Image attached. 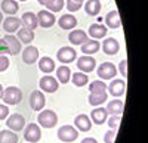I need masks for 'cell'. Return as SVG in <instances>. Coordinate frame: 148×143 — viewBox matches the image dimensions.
Wrapping results in <instances>:
<instances>
[{
	"label": "cell",
	"instance_id": "obj_1",
	"mask_svg": "<svg viewBox=\"0 0 148 143\" xmlns=\"http://www.w3.org/2000/svg\"><path fill=\"white\" fill-rule=\"evenodd\" d=\"M2 99L6 105H18L22 100V91L15 86H9L3 90V98Z\"/></svg>",
	"mask_w": 148,
	"mask_h": 143
},
{
	"label": "cell",
	"instance_id": "obj_2",
	"mask_svg": "<svg viewBox=\"0 0 148 143\" xmlns=\"http://www.w3.org/2000/svg\"><path fill=\"white\" fill-rule=\"evenodd\" d=\"M37 121H39V125L45 128H52L58 123V115L52 109H45V111H40L39 117H37Z\"/></svg>",
	"mask_w": 148,
	"mask_h": 143
},
{
	"label": "cell",
	"instance_id": "obj_3",
	"mask_svg": "<svg viewBox=\"0 0 148 143\" xmlns=\"http://www.w3.org/2000/svg\"><path fill=\"white\" fill-rule=\"evenodd\" d=\"M77 137H79V131H77V128L73 127V125H62V127H59V130H58V139L61 142L71 143Z\"/></svg>",
	"mask_w": 148,
	"mask_h": 143
},
{
	"label": "cell",
	"instance_id": "obj_4",
	"mask_svg": "<svg viewBox=\"0 0 148 143\" xmlns=\"http://www.w3.org/2000/svg\"><path fill=\"white\" fill-rule=\"evenodd\" d=\"M24 139H25L28 143H37L40 139H42V130H40V125L39 124H28L24 130Z\"/></svg>",
	"mask_w": 148,
	"mask_h": 143
},
{
	"label": "cell",
	"instance_id": "obj_5",
	"mask_svg": "<svg viewBox=\"0 0 148 143\" xmlns=\"http://www.w3.org/2000/svg\"><path fill=\"white\" fill-rule=\"evenodd\" d=\"M39 86H40V89H42L45 93H55V91L59 89V83H58V80H56L55 77L46 74V75H43V77L40 78Z\"/></svg>",
	"mask_w": 148,
	"mask_h": 143
},
{
	"label": "cell",
	"instance_id": "obj_6",
	"mask_svg": "<svg viewBox=\"0 0 148 143\" xmlns=\"http://www.w3.org/2000/svg\"><path fill=\"white\" fill-rule=\"evenodd\" d=\"M98 77H99L101 80H113L117 74V68L116 65H113L111 62H104L101 64L99 66H98Z\"/></svg>",
	"mask_w": 148,
	"mask_h": 143
},
{
	"label": "cell",
	"instance_id": "obj_7",
	"mask_svg": "<svg viewBox=\"0 0 148 143\" xmlns=\"http://www.w3.org/2000/svg\"><path fill=\"white\" fill-rule=\"evenodd\" d=\"M56 58H58V61L62 62V64H71V62H74L77 59V52L74 50L73 47L64 46V47H61V49L58 50Z\"/></svg>",
	"mask_w": 148,
	"mask_h": 143
},
{
	"label": "cell",
	"instance_id": "obj_8",
	"mask_svg": "<svg viewBox=\"0 0 148 143\" xmlns=\"http://www.w3.org/2000/svg\"><path fill=\"white\" fill-rule=\"evenodd\" d=\"M45 105H46V98H45L43 91H40V90L31 91V94H30V106H31V109L39 112V111H42L45 108Z\"/></svg>",
	"mask_w": 148,
	"mask_h": 143
},
{
	"label": "cell",
	"instance_id": "obj_9",
	"mask_svg": "<svg viewBox=\"0 0 148 143\" xmlns=\"http://www.w3.org/2000/svg\"><path fill=\"white\" fill-rule=\"evenodd\" d=\"M6 125L12 131H21L25 127V118L21 114H12L9 115V118L6 120Z\"/></svg>",
	"mask_w": 148,
	"mask_h": 143
},
{
	"label": "cell",
	"instance_id": "obj_10",
	"mask_svg": "<svg viewBox=\"0 0 148 143\" xmlns=\"http://www.w3.org/2000/svg\"><path fill=\"white\" fill-rule=\"evenodd\" d=\"M36 16H37V22H39V25L43 27V28H51L55 24V21H56V18H55V15L52 14V12L45 10V9L40 10Z\"/></svg>",
	"mask_w": 148,
	"mask_h": 143
},
{
	"label": "cell",
	"instance_id": "obj_11",
	"mask_svg": "<svg viewBox=\"0 0 148 143\" xmlns=\"http://www.w3.org/2000/svg\"><path fill=\"white\" fill-rule=\"evenodd\" d=\"M77 68L80 73H92L96 68V61L92 56H80L77 59Z\"/></svg>",
	"mask_w": 148,
	"mask_h": 143
},
{
	"label": "cell",
	"instance_id": "obj_12",
	"mask_svg": "<svg viewBox=\"0 0 148 143\" xmlns=\"http://www.w3.org/2000/svg\"><path fill=\"white\" fill-rule=\"evenodd\" d=\"M107 90L110 91L111 96H116V98L123 96V93H125V90H126V83L123 80H120V78H116L107 86Z\"/></svg>",
	"mask_w": 148,
	"mask_h": 143
},
{
	"label": "cell",
	"instance_id": "obj_13",
	"mask_svg": "<svg viewBox=\"0 0 148 143\" xmlns=\"http://www.w3.org/2000/svg\"><path fill=\"white\" fill-rule=\"evenodd\" d=\"M39 59V49L34 46H27L25 49L22 50V61L27 65H33L34 62H37Z\"/></svg>",
	"mask_w": 148,
	"mask_h": 143
},
{
	"label": "cell",
	"instance_id": "obj_14",
	"mask_svg": "<svg viewBox=\"0 0 148 143\" xmlns=\"http://www.w3.org/2000/svg\"><path fill=\"white\" fill-rule=\"evenodd\" d=\"M101 47H102L104 53H107V55H117L119 50H120V44H119V41H117L116 39H113V37L105 39L104 43L101 44Z\"/></svg>",
	"mask_w": 148,
	"mask_h": 143
},
{
	"label": "cell",
	"instance_id": "obj_15",
	"mask_svg": "<svg viewBox=\"0 0 148 143\" xmlns=\"http://www.w3.org/2000/svg\"><path fill=\"white\" fill-rule=\"evenodd\" d=\"M74 125H76V128L79 130V131H89L90 127H92V121H90V118L88 115H84V114H80L76 117V120H74Z\"/></svg>",
	"mask_w": 148,
	"mask_h": 143
},
{
	"label": "cell",
	"instance_id": "obj_16",
	"mask_svg": "<svg viewBox=\"0 0 148 143\" xmlns=\"http://www.w3.org/2000/svg\"><path fill=\"white\" fill-rule=\"evenodd\" d=\"M68 40L71 44H83L89 40V35L88 33H84L83 30H71L70 35H68Z\"/></svg>",
	"mask_w": 148,
	"mask_h": 143
},
{
	"label": "cell",
	"instance_id": "obj_17",
	"mask_svg": "<svg viewBox=\"0 0 148 143\" xmlns=\"http://www.w3.org/2000/svg\"><path fill=\"white\" fill-rule=\"evenodd\" d=\"M3 30L8 33V34H12L19 30L21 27V19L16 18V16H8L6 19H3Z\"/></svg>",
	"mask_w": 148,
	"mask_h": 143
},
{
	"label": "cell",
	"instance_id": "obj_18",
	"mask_svg": "<svg viewBox=\"0 0 148 143\" xmlns=\"http://www.w3.org/2000/svg\"><path fill=\"white\" fill-rule=\"evenodd\" d=\"M107 118H108V112L105 108H95L92 109L90 114V121L96 125H101L104 123H107Z\"/></svg>",
	"mask_w": 148,
	"mask_h": 143
},
{
	"label": "cell",
	"instance_id": "obj_19",
	"mask_svg": "<svg viewBox=\"0 0 148 143\" xmlns=\"http://www.w3.org/2000/svg\"><path fill=\"white\" fill-rule=\"evenodd\" d=\"M58 25L62 30H67V31L68 30H74V27L77 25V19L71 14H65V15H62L58 19Z\"/></svg>",
	"mask_w": 148,
	"mask_h": 143
},
{
	"label": "cell",
	"instance_id": "obj_20",
	"mask_svg": "<svg viewBox=\"0 0 148 143\" xmlns=\"http://www.w3.org/2000/svg\"><path fill=\"white\" fill-rule=\"evenodd\" d=\"M8 43V47H9V53L10 55H18L21 52V41L18 40V37H15V35H12V34H8L3 37Z\"/></svg>",
	"mask_w": 148,
	"mask_h": 143
},
{
	"label": "cell",
	"instance_id": "obj_21",
	"mask_svg": "<svg viewBox=\"0 0 148 143\" xmlns=\"http://www.w3.org/2000/svg\"><path fill=\"white\" fill-rule=\"evenodd\" d=\"M105 109L111 115H121L123 111H125V102H123L121 99H114V100L108 102Z\"/></svg>",
	"mask_w": 148,
	"mask_h": 143
},
{
	"label": "cell",
	"instance_id": "obj_22",
	"mask_svg": "<svg viewBox=\"0 0 148 143\" xmlns=\"http://www.w3.org/2000/svg\"><path fill=\"white\" fill-rule=\"evenodd\" d=\"M105 34H107V27L101 25V24H92L89 27V31H88V35L89 37H93V40L104 39Z\"/></svg>",
	"mask_w": 148,
	"mask_h": 143
},
{
	"label": "cell",
	"instance_id": "obj_23",
	"mask_svg": "<svg viewBox=\"0 0 148 143\" xmlns=\"http://www.w3.org/2000/svg\"><path fill=\"white\" fill-rule=\"evenodd\" d=\"M105 25L110 27V28H120L121 27V19H120V15L117 10H111L105 16Z\"/></svg>",
	"mask_w": 148,
	"mask_h": 143
},
{
	"label": "cell",
	"instance_id": "obj_24",
	"mask_svg": "<svg viewBox=\"0 0 148 143\" xmlns=\"http://www.w3.org/2000/svg\"><path fill=\"white\" fill-rule=\"evenodd\" d=\"M99 49H101V43L98 41V40H88L86 43H83L82 44V52L84 53V55H93V53H96V52H99Z\"/></svg>",
	"mask_w": 148,
	"mask_h": 143
},
{
	"label": "cell",
	"instance_id": "obj_25",
	"mask_svg": "<svg viewBox=\"0 0 148 143\" xmlns=\"http://www.w3.org/2000/svg\"><path fill=\"white\" fill-rule=\"evenodd\" d=\"M22 24H24V27L28 28V30H36L37 27H39V22H37V16L36 14H33V12H25V14L22 15Z\"/></svg>",
	"mask_w": 148,
	"mask_h": 143
},
{
	"label": "cell",
	"instance_id": "obj_26",
	"mask_svg": "<svg viewBox=\"0 0 148 143\" xmlns=\"http://www.w3.org/2000/svg\"><path fill=\"white\" fill-rule=\"evenodd\" d=\"M71 78V69L67 65H61L56 68V80L61 84H67Z\"/></svg>",
	"mask_w": 148,
	"mask_h": 143
},
{
	"label": "cell",
	"instance_id": "obj_27",
	"mask_svg": "<svg viewBox=\"0 0 148 143\" xmlns=\"http://www.w3.org/2000/svg\"><path fill=\"white\" fill-rule=\"evenodd\" d=\"M39 68H40L42 73L51 74V73H53V69H55V61L52 58H49V56H43L39 61Z\"/></svg>",
	"mask_w": 148,
	"mask_h": 143
},
{
	"label": "cell",
	"instance_id": "obj_28",
	"mask_svg": "<svg viewBox=\"0 0 148 143\" xmlns=\"http://www.w3.org/2000/svg\"><path fill=\"white\" fill-rule=\"evenodd\" d=\"M19 6L16 0H3L2 2V12L3 14H8L9 16H14L18 12Z\"/></svg>",
	"mask_w": 148,
	"mask_h": 143
},
{
	"label": "cell",
	"instance_id": "obj_29",
	"mask_svg": "<svg viewBox=\"0 0 148 143\" xmlns=\"http://www.w3.org/2000/svg\"><path fill=\"white\" fill-rule=\"evenodd\" d=\"M84 10H86L88 15L96 16L98 14H99V10H101V2L99 0H88L86 5H84Z\"/></svg>",
	"mask_w": 148,
	"mask_h": 143
},
{
	"label": "cell",
	"instance_id": "obj_30",
	"mask_svg": "<svg viewBox=\"0 0 148 143\" xmlns=\"http://www.w3.org/2000/svg\"><path fill=\"white\" fill-rule=\"evenodd\" d=\"M18 40L21 41V43H25V44H30L31 41H33V39H34V31L33 30H28V28H19L18 31Z\"/></svg>",
	"mask_w": 148,
	"mask_h": 143
},
{
	"label": "cell",
	"instance_id": "obj_31",
	"mask_svg": "<svg viewBox=\"0 0 148 143\" xmlns=\"http://www.w3.org/2000/svg\"><path fill=\"white\" fill-rule=\"evenodd\" d=\"M0 143H18V136L15 131L2 130L0 131Z\"/></svg>",
	"mask_w": 148,
	"mask_h": 143
},
{
	"label": "cell",
	"instance_id": "obj_32",
	"mask_svg": "<svg viewBox=\"0 0 148 143\" xmlns=\"http://www.w3.org/2000/svg\"><path fill=\"white\" fill-rule=\"evenodd\" d=\"M107 99H108V94H107V93H90L89 103H90V106H99V105H102Z\"/></svg>",
	"mask_w": 148,
	"mask_h": 143
},
{
	"label": "cell",
	"instance_id": "obj_33",
	"mask_svg": "<svg viewBox=\"0 0 148 143\" xmlns=\"http://www.w3.org/2000/svg\"><path fill=\"white\" fill-rule=\"evenodd\" d=\"M71 78H73V84L77 87H83L89 83L88 74H84V73H74Z\"/></svg>",
	"mask_w": 148,
	"mask_h": 143
},
{
	"label": "cell",
	"instance_id": "obj_34",
	"mask_svg": "<svg viewBox=\"0 0 148 143\" xmlns=\"http://www.w3.org/2000/svg\"><path fill=\"white\" fill-rule=\"evenodd\" d=\"M45 6L47 7L49 12H61L65 6V2L64 0H47Z\"/></svg>",
	"mask_w": 148,
	"mask_h": 143
},
{
	"label": "cell",
	"instance_id": "obj_35",
	"mask_svg": "<svg viewBox=\"0 0 148 143\" xmlns=\"http://www.w3.org/2000/svg\"><path fill=\"white\" fill-rule=\"evenodd\" d=\"M89 91L90 93H107V84L101 80L92 81L89 84Z\"/></svg>",
	"mask_w": 148,
	"mask_h": 143
},
{
	"label": "cell",
	"instance_id": "obj_36",
	"mask_svg": "<svg viewBox=\"0 0 148 143\" xmlns=\"http://www.w3.org/2000/svg\"><path fill=\"white\" fill-rule=\"evenodd\" d=\"M120 121H121V115H111L110 118H107V123L111 130H117L120 125Z\"/></svg>",
	"mask_w": 148,
	"mask_h": 143
},
{
	"label": "cell",
	"instance_id": "obj_37",
	"mask_svg": "<svg viewBox=\"0 0 148 143\" xmlns=\"http://www.w3.org/2000/svg\"><path fill=\"white\" fill-rule=\"evenodd\" d=\"M65 6H67L68 12H77V10H80L82 3H79V2H74V0H68V2L65 3Z\"/></svg>",
	"mask_w": 148,
	"mask_h": 143
},
{
	"label": "cell",
	"instance_id": "obj_38",
	"mask_svg": "<svg viewBox=\"0 0 148 143\" xmlns=\"http://www.w3.org/2000/svg\"><path fill=\"white\" fill-rule=\"evenodd\" d=\"M116 134H117V130H110V131H107L104 134V142L105 143H114Z\"/></svg>",
	"mask_w": 148,
	"mask_h": 143
},
{
	"label": "cell",
	"instance_id": "obj_39",
	"mask_svg": "<svg viewBox=\"0 0 148 143\" xmlns=\"http://www.w3.org/2000/svg\"><path fill=\"white\" fill-rule=\"evenodd\" d=\"M10 62H9V59L5 56V55H0V73H3V71H6L9 68Z\"/></svg>",
	"mask_w": 148,
	"mask_h": 143
},
{
	"label": "cell",
	"instance_id": "obj_40",
	"mask_svg": "<svg viewBox=\"0 0 148 143\" xmlns=\"http://www.w3.org/2000/svg\"><path fill=\"white\" fill-rule=\"evenodd\" d=\"M119 71H120V74H121L123 77H127V61H126V59L120 61V64H119Z\"/></svg>",
	"mask_w": 148,
	"mask_h": 143
},
{
	"label": "cell",
	"instance_id": "obj_41",
	"mask_svg": "<svg viewBox=\"0 0 148 143\" xmlns=\"http://www.w3.org/2000/svg\"><path fill=\"white\" fill-rule=\"evenodd\" d=\"M5 53H9V47L5 39H0V55H5Z\"/></svg>",
	"mask_w": 148,
	"mask_h": 143
},
{
	"label": "cell",
	"instance_id": "obj_42",
	"mask_svg": "<svg viewBox=\"0 0 148 143\" xmlns=\"http://www.w3.org/2000/svg\"><path fill=\"white\" fill-rule=\"evenodd\" d=\"M9 115V108L6 105H0V120H5Z\"/></svg>",
	"mask_w": 148,
	"mask_h": 143
},
{
	"label": "cell",
	"instance_id": "obj_43",
	"mask_svg": "<svg viewBox=\"0 0 148 143\" xmlns=\"http://www.w3.org/2000/svg\"><path fill=\"white\" fill-rule=\"evenodd\" d=\"M82 143H98V142H96V139H93V137H86V139L82 140Z\"/></svg>",
	"mask_w": 148,
	"mask_h": 143
},
{
	"label": "cell",
	"instance_id": "obj_44",
	"mask_svg": "<svg viewBox=\"0 0 148 143\" xmlns=\"http://www.w3.org/2000/svg\"><path fill=\"white\" fill-rule=\"evenodd\" d=\"M3 90H5V89H3V86H2V84H0V99H2V98H3Z\"/></svg>",
	"mask_w": 148,
	"mask_h": 143
},
{
	"label": "cell",
	"instance_id": "obj_45",
	"mask_svg": "<svg viewBox=\"0 0 148 143\" xmlns=\"http://www.w3.org/2000/svg\"><path fill=\"white\" fill-rule=\"evenodd\" d=\"M37 2H39V3H40V5H43V6H45V3H46V2H47V0H37Z\"/></svg>",
	"mask_w": 148,
	"mask_h": 143
},
{
	"label": "cell",
	"instance_id": "obj_46",
	"mask_svg": "<svg viewBox=\"0 0 148 143\" xmlns=\"http://www.w3.org/2000/svg\"><path fill=\"white\" fill-rule=\"evenodd\" d=\"M3 22V14H2V10H0V24Z\"/></svg>",
	"mask_w": 148,
	"mask_h": 143
},
{
	"label": "cell",
	"instance_id": "obj_47",
	"mask_svg": "<svg viewBox=\"0 0 148 143\" xmlns=\"http://www.w3.org/2000/svg\"><path fill=\"white\" fill-rule=\"evenodd\" d=\"M74 2H79V3H83V2H84V0H74Z\"/></svg>",
	"mask_w": 148,
	"mask_h": 143
},
{
	"label": "cell",
	"instance_id": "obj_48",
	"mask_svg": "<svg viewBox=\"0 0 148 143\" xmlns=\"http://www.w3.org/2000/svg\"><path fill=\"white\" fill-rule=\"evenodd\" d=\"M21 2H27V0H21Z\"/></svg>",
	"mask_w": 148,
	"mask_h": 143
}]
</instances>
